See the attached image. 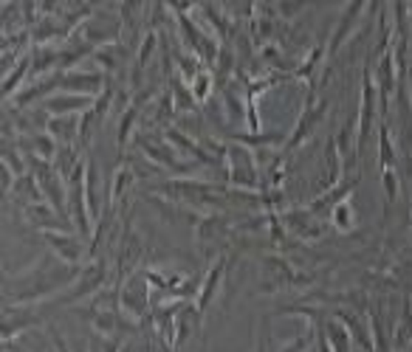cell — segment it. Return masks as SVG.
I'll list each match as a JSON object with an SVG mask.
<instances>
[{
  "instance_id": "1",
  "label": "cell",
  "mask_w": 412,
  "mask_h": 352,
  "mask_svg": "<svg viewBox=\"0 0 412 352\" xmlns=\"http://www.w3.org/2000/svg\"><path fill=\"white\" fill-rule=\"evenodd\" d=\"M226 158H229V177L235 186H246V189H254L257 186V167H254V158L246 147H229L226 150Z\"/></svg>"
},
{
  "instance_id": "2",
  "label": "cell",
  "mask_w": 412,
  "mask_h": 352,
  "mask_svg": "<svg viewBox=\"0 0 412 352\" xmlns=\"http://www.w3.org/2000/svg\"><path fill=\"white\" fill-rule=\"evenodd\" d=\"M121 307L133 316L141 319L147 310V274H133L124 288H121Z\"/></svg>"
},
{
  "instance_id": "3",
  "label": "cell",
  "mask_w": 412,
  "mask_h": 352,
  "mask_svg": "<svg viewBox=\"0 0 412 352\" xmlns=\"http://www.w3.org/2000/svg\"><path fill=\"white\" fill-rule=\"evenodd\" d=\"M105 76L96 71H62L59 73V90H79L82 96L99 93Z\"/></svg>"
},
{
  "instance_id": "4",
  "label": "cell",
  "mask_w": 412,
  "mask_h": 352,
  "mask_svg": "<svg viewBox=\"0 0 412 352\" xmlns=\"http://www.w3.org/2000/svg\"><path fill=\"white\" fill-rule=\"evenodd\" d=\"M96 102L94 96H82V93H62L46 102V110H51L54 116H76L79 110H91Z\"/></svg>"
},
{
  "instance_id": "5",
  "label": "cell",
  "mask_w": 412,
  "mask_h": 352,
  "mask_svg": "<svg viewBox=\"0 0 412 352\" xmlns=\"http://www.w3.org/2000/svg\"><path fill=\"white\" fill-rule=\"evenodd\" d=\"M46 239H49V245L57 251L68 265H79V259H82V254H85V245H82L76 237L65 234V232H46Z\"/></svg>"
},
{
  "instance_id": "6",
  "label": "cell",
  "mask_w": 412,
  "mask_h": 352,
  "mask_svg": "<svg viewBox=\"0 0 412 352\" xmlns=\"http://www.w3.org/2000/svg\"><path fill=\"white\" fill-rule=\"evenodd\" d=\"M102 282H105V262H94V265H88V268L82 271L79 282L74 285V291L65 296L62 301H76V299H82V296L96 294Z\"/></svg>"
},
{
  "instance_id": "7",
  "label": "cell",
  "mask_w": 412,
  "mask_h": 352,
  "mask_svg": "<svg viewBox=\"0 0 412 352\" xmlns=\"http://www.w3.org/2000/svg\"><path fill=\"white\" fill-rule=\"evenodd\" d=\"M223 259H218L215 262V268L206 274V279H204V285H201V291H198V310L204 313L206 307H209V301L215 299V291H218V285H221V279H223Z\"/></svg>"
},
{
  "instance_id": "8",
  "label": "cell",
  "mask_w": 412,
  "mask_h": 352,
  "mask_svg": "<svg viewBox=\"0 0 412 352\" xmlns=\"http://www.w3.org/2000/svg\"><path fill=\"white\" fill-rule=\"evenodd\" d=\"M79 124L82 121L76 116H54L49 121V133H51V138H59V141L71 144L74 135H76V130H79Z\"/></svg>"
},
{
  "instance_id": "9",
  "label": "cell",
  "mask_w": 412,
  "mask_h": 352,
  "mask_svg": "<svg viewBox=\"0 0 412 352\" xmlns=\"http://www.w3.org/2000/svg\"><path fill=\"white\" fill-rule=\"evenodd\" d=\"M189 90H192V96H195V102H204L206 96H209V90H212V71L209 68H204L192 82H189Z\"/></svg>"
},
{
  "instance_id": "10",
  "label": "cell",
  "mask_w": 412,
  "mask_h": 352,
  "mask_svg": "<svg viewBox=\"0 0 412 352\" xmlns=\"http://www.w3.org/2000/svg\"><path fill=\"white\" fill-rule=\"evenodd\" d=\"M29 65H31V54H26V57L20 59V62H17V68L11 71V76H9L6 82H3V93H6V96H9V93H14L17 82H20L23 76H26V68H29Z\"/></svg>"
},
{
  "instance_id": "11",
  "label": "cell",
  "mask_w": 412,
  "mask_h": 352,
  "mask_svg": "<svg viewBox=\"0 0 412 352\" xmlns=\"http://www.w3.org/2000/svg\"><path fill=\"white\" fill-rule=\"evenodd\" d=\"M173 93H176L178 110H184V108H195V96H192L189 85H184V82L176 79V76H173Z\"/></svg>"
},
{
  "instance_id": "12",
  "label": "cell",
  "mask_w": 412,
  "mask_h": 352,
  "mask_svg": "<svg viewBox=\"0 0 412 352\" xmlns=\"http://www.w3.org/2000/svg\"><path fill=\"white\" fill-rule=\"evenodd\" d=\"M153 48H156V31L150 29V31L144 34V43H141V51H139V62H136V79H139V68H144V62L150 59Z\"/></svg>"
},
{
  "instance_id": "13",
  "label": "cell",
  "mask_w": 412,
  "mask_h": 352,
  "mask_svg": "<svg viewBox=\"0 0 412 352\" xmlns=\"http://www.w3.org/2000/svg\"><path fill=\"white\" fill-rule=\"evenodd\" d=\"M133 121H136V105L124 110V121H121V127H119V147H124V141H127V135H130Z\"/></svg>"
},
{
  "instance_id": "14",
  "label": "cell",
  "mask_w": 412,
  "mask_h": 352,
  "mask_svg": "<svg viewBox=\"0 0 412 352\" xmlns=\"http://www.w3.org/2000/svg\"><path fill=\"white\" fill-rule=\"evenodd\" d=\"M94 59H96V62H102V68H108V71H111V68L116 65V48H114V46H111V48H99V51L94 54Z\"/></svg>"
},
{
  "instance_id": "15",
  "label": "cell",
  "mask_w": 412,
  "mask_h": 352,
  "mask_svg": "<svg viewBox=\"0 0 412 352\" xmlns=\"http://www.w3.org/2000/svg\"><path fill=\"white\" fill-rule=\"evenodd\" d=\"M3 161H6V164H11L17 175H23V164H20V155H17L14 150H6V152H3Z\"/></svg>"
}]
</instances>
